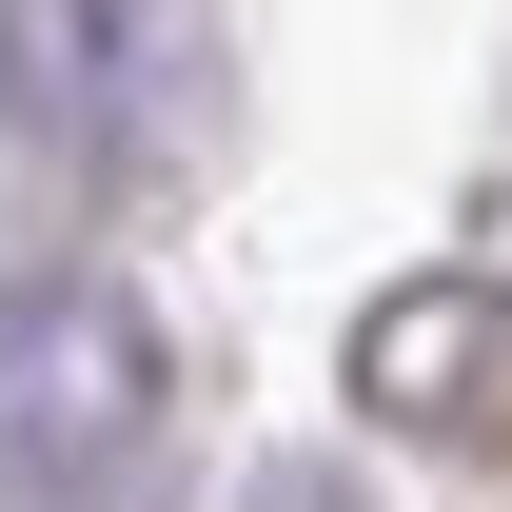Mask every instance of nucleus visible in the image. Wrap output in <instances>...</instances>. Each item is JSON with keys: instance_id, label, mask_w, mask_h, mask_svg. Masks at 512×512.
<instances>
[{"instance_id": "nucleus-1", "label": "nucleus", "mask_w": 512, "mask_h": 512, "mask_svg": "<svg viewBox=\"0 0 512 512\" xmlns=\"http://www.w3.org/2000/svg\"><path fill=\"white\" fill-rule=\"evenodd\" d=\"M0 453H20V493H60V512L138 493V453H158V316L99 256H60V276L0 296Z\"/></svg>"}, {"instance_id": "nucleus-3", "label": "nucleus", "mask_w": 512, "mask_h": 512, "mask_svg": "<svg viewBox=\"0 0 512 512\" xmlns=\"http://www.w3.org/2000/svg\"><path fill=\"white\" fill-rule=\"evenodd\" d=\"M256 512H355V493H335V473H276V493H256Z\"/></svg>"}, {"instance_id": "nucleus-2", "label": "nucleus", "mask_w": 512, "mask_h": 512, "mask_svg": "<svg viewBox=\"0 0 512 512\" xmlns=\"http://www.w3.org/2000/svg\"><path fill=\"white\" fill-rule=\"evenodd\" d=\"M0 99H20L40 158L138 178V158H178V119L217 99V20H197V0H0Z\"/></svg>"}]
</instances>
